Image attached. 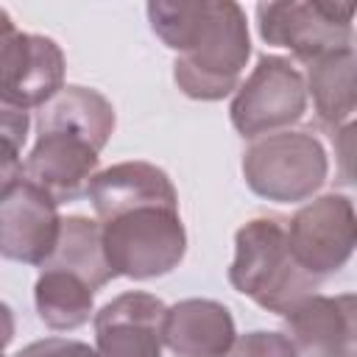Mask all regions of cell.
<instances>
[{
    "label": "cell",
    "instance_id": "11",
    "mask_svg": "<svg viewBox=\"0 0 357 357\" xmlns=\"http://www.w3.org/2000/svg\"><path fill=\"white\" fill-rule=\"evenodd\" d=\"M298 357H354L357 354V298L354 293L301 298L282 315Z\"/></svg>",
    "mask_w": 357,
    "mask_h": 357
},
{
    "label": "cell",
    "instance_id": "4",
    "mask_svg": "<svg viewBox=\"0 0 357 357\" xmlns=\"http://www.w3.org/2000/svg\"><path fill=\"white\" fill-rule=\"evenodd\" d=\"M240 167L254 195L273 204H301L324 187L329 156L312 128H284L251 139Z\"/></svg>",
    "mask_w": 357,
    "mask_h": 357
},
{
    "label": "cell",
    "instance_id": "6",
    "mask_svg": "<svg viewBox=\"0 0 357 357\" xmlns=\"http://www.w3.org/2000/svg\"><path fill=\"white\" fill-rule=\"evenodd\" d=\"M307 112L304 73L284 56H259L248 78L234 89L229 120L245 139L284 131Z\"/></svg>",
    "mask_w": 357,
    "mask_h": 357
},
{
    "label": "cell",
    "instance_id": "12",
    "mask_svg": "<svg viewBox=\"0 0 357 357\" xmlns=\"http://www.w3.org/2000/svg\"><path fill=\"white\" fill-rule=\"evenodd\" d=\"M98 159L100 153L86 139L64 131H42L22 162L25 181L45 190L56 204H70L86 195L98 173Z\"/></svg>",
    "mask_w": 357,
    "mask_h": 357
},
{
    "label": "cell",
    "instance_id": "16",
    "mask_svg": "<svg viewBox=\"0 0 357 357\" xmlns=\"http://www.w3.org/2000/svg\"><path fill=\"white\" fill-rule=\"evenodd\" d=\"M42 268H59V271L75 273L92 290L106 287L114 279V273H112V268L106 262V254H103L100 223L98 220H89L84 215H67V218H61L56 248L45 259Z\"/></svg>",
    "mask_w": 357,
    "mask_h": 357
},
{
    "label": "cell",
    "instance_id": "19",
    "mask_svg": "<svg viewBox=\"0 0 357 357\" xmlns=\"http://www.w3.org/2000/svg\"><path fill=\"white\" fill-rule=\"evenodd\" d=\"M14 357H100L92 346L70 337H45L20 349Z\"/></svg>",
    "mask_w": 357,
    "mask_h": 357
},
{
    "label": "cell",
    "instance_id": "8",
    "mask_svg": "<svg viewBox=\"0 0 357 357\" xmlns=\"http://www.w3.org/2000/svg\"><path fill=\"white\" fill-rule=\"evenodd\" d=\"M64 70L56 39L17 28L0 36V100L25 112L39 109L64 86Z\"/></svg>",
    "mask_w": 357,
    "mask_h": 357
},
{
    "label": "cell",
    "instance_id": "21",
    "mask_svg": "<svg viewBox=\"0 0 357 357\" xmlns=\"http://www.w3.org/2000/svg\"><path fill=\"white\" fill-rule=\"evenodd\" d=\"M28 128H31V114L20 106L0 100V137L14 142L17 148H22L28 139Z\"/></svg>",
    "mask_w": 357,
    "mask_h": 357
},
{
    "label": "cell",
    "instance_id": "20",
    "mask_svg": "<svg viewBox=\"0 0 357 357\" xmlns=\"http://www.w3.org/2000/svg\"><path fill=\"white\" fill-rule=\"evenodd\" d=\"M22 148L0 137V201H6L22 181H25V167H22Z\"/></svg>",
    "mask_w": 357,
    "mask_h": 357
},
{
    "label": "cell",
    "instance_id": "15",
    "mask_svg": "<svg viewBox=\"0 0 357 357\" xmlns=\"http://www.w3.org/2000/svg\"><path fill=\"white\" fill-rule=\"evenodd\" d=\"M304 86H307V100L312 98L315 117L329 134L337 128L349 126L357 109V89H354V70H357V56L354 45L332 50L310 64H304Z\"/></svg>",
    "mask_w": 357,
    "mask_h": 357
},
{
    "label": "cell",
    "instance_id": "14",
    "mask_svg": "<svg viewBox=\"0 0 357 357\" xmlns=\"http://www.w3.org/2000/svg\"><path fill=\"white\" fill-rule=\"evenodd\" d=\"M114 106L106 95L92 86L64 84L45 106L36 109V134L64 131L86 139L98 153L109 145L114 134Z\"/></svg>",
    "mask_w": 357,
    "mask_h": 357
},
{
    "label": "cell",
    "instance_id": "10",
    "mask_svg": "<svg viewBox=\"0 0 357 357\" xmlns=\"http://www.w3.org/2000/svg\"><path fill=\"white\" fill-rule=\"evenodd\" d=\"M61 229L59 204L31 181L0 201V257L42 268Z\"/></svg>",
    "mask_w": 357,
    "mask_h": 357
},
{
    "label": "cell",
    "instance_id": "22",
    "mask_svg": "<svg viewBox=\"0 0 357 357\" xmlns=\"http://www.w3.org/2000/svg\"><path fill=\"white\" fill-rule=\"evenodd\" d=\"M14 332H17V326H14V312H11V307H8L6 301H0V351L14 340Z\"/></svg>",
    "mask_w": 357,
    "mask_h": 357
},
{
    "label": "cell",
    "instance_id": "1",
    "mask_svg": "<svg viewBox=\"0 0 357 357\" xmlns=\"http://www.w3.org/2000/svg\"><path fill=\"white\" fill-rule=\"evenodd\" d=\"M151 31L176 53L173 81L192 100H223L251 59L245 11L234 0H151Z\"/></svg>",
    "mask_w": 357,
    "mask_h": 357
},
{
    "label": "cell",
    "instance_id": "17",
    "mask_svg": "<svg viewBox=\"0 0 357 357\" xmlns=\"http://www.w3.org/2000/svg\"><path fill=\"white\" fill-rule=\"evenodd\" d=\"M33 304L39 321L53 332H73L95 315V290L75 273L42 268L33 284Z\"/></svg>",
    "mask_w": 357,
    "mask_h": 357
},
{
    "label": "cell",
    "instance_id": "3",
    "mask_svg": "<svg viewBox=\"0 0 357 357\" xmlns=\"http://www.w3.org/2000/svg\"><path fill=\"white\" fill-rule=\"evenodd\" d=\"M229 284L265 312L284 315L301 298L312 296L321 279L296 262L279 218H251L234 234Z\"/></svg>",
    "mask_w": 357,
    "mask_h": 357
},
{
    "label": "cell",
    "instance_id": "5",
    "mask_svg": "<svg viewBox=\"0 0 357 357\" xmlns=\"http://www.w3.org/2000/svg\"><path fill=\"white\" fill-rule=\"evenodd\" d=\"M259 36L310 64L354 45V6L324 0H273L257 6Z\"/></svg>",
    "mask_w": 357,
    "mask_h": 357
},
{
    "label": "cell",
    "instance_id": "7",
    "mask_svg": "<svg viewBox=\"0 0 357 357\" xmlns=\"http://www.w3.org/2000/svg\"><path fill=\"white\" fill-rule=\"evenodd\" d=\"M287 243L296 262L315 279H326L346 268L357 243V218L349 195H315L287 220Z\"/></svg>",
    "mask_w": 357,
    "mask_h": 357
},
{
    "label": "cell",
    "instance_id": "18",
    "mask_svg": "<svg viewBox=\"0 0 357 357\" xmlns=\"http://www.w3.org/2000/svg\"><path fill=\"white\" fill-rule=\"evenodd\" d=\"M223 357H298L293 340L276 329H254L237 335Z\"/></svg>",
    "mask_w": 357,
    "mask_h": 357
},
{
    "label": "cell",
    "instance_id": "13",
    "mask_svg": "<svg viewBox=\"0 0 357 357\" xmlns=\"http://www.w3.org/2000/svg\"><path fill=\"white\" fill-rule=\"evenodd\" d=\"M234 337L231 310L215 298H181L165 310L162 346L176 357H223Z\"/></svg>",
    "mask_w": 357,
    "mask_h": 357
},
{
    "label": "cell",
    "instance_id": "9",
    "mask_svg": "<svg viewBox=\"0 0 357 357\" xmlns=\"http://www.w3.org/2000/svg\"><path fill=\"white\" fill-rule=\"evenodd\" d=\"M167 304L145 290L106 301L95 315V351L100 357H162V321Z\"/></svg>",
    "mask_w": 357,
    "mask_h": 357
},
{
    "label": "cell",
    "instance_id": "23",
    "mask_svg": "<svg viewBox=\"0 0 357 357\" xmlns=\"http://www.w3.org/2000/svg\"><path fill=\"white\" fill-rule=\"evenodd\" d=\"M17 25H14V20H11V14L6 11V8H0V36L3 33H8V31H14Z\"/></svg>",
    "mask_w": 357,
    "mask_h": 357
},
{
    "label": "cell",
    "instance_id": "2",
    "mask_svg": "<svg viewBox=\"0 0 357 357\" xmlns=\"http://www.w3.org/2000/svg\"><path fill=\"white\" fill-rule=\"evenodd\" d=\"M100 220V243L114 276L134 282L176 271L187 254V229L178 198H151L123 204Z\"/></svg>",
    "mask_w": 357,
    "mask_h": 357
},
{
    "label": "cell",
    "instance_id": "24",
    "mask_svg": "<svg viewBox=\"0 0 357 357\" xmlns=\"http://www.w3.org/2000/svg\"><path fill=\"white\" fill-rule=\"evenodd\" d=\"M0 357H3V351H0Z\"/></svg>",
    "mask_w": 357,
    "mask_h": 357
}]
</instances>
